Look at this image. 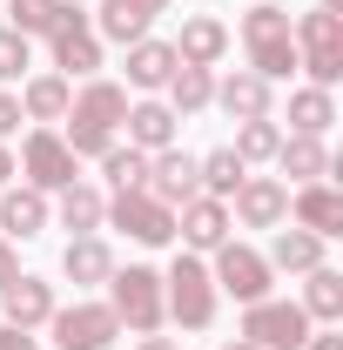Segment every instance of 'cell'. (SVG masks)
Here are the masks:
<instances>
[{"label":"cell","instance_id":"6da1fadb","mask_svg":"<svg viewBox=\"0 0 343 350\" xmlns=\"http://www.w3.org/2000/svg\"><path fill=\"white\" fill-rule=\"evenodd\" d=\"M122 115H128V88L108 81V75H94V81L74 88V101H68V148H74V162H101L115 142H122Z\"/></svg>","mask_w":343,"mask_h":350},{"label":"cell","instance_id":"7a4b0ae2","mask_svg":"<svg viewBox=\"0 0 343 350\" xmlns=\"http://www.w3.org/2000/svg\"><path fill=\"white\" fill-rule=\"evenodd\" d=\"M236 41H243V54H249V75H262L269 88L297 75V34H290V7H276V0H256V7L243 14Z\"/></svg>","mask_w":343,"mask_h":350},{"label":"cell","instance_id":"3957f363","mask_svg":"<svg viewBox=\"0 0 343 350\" xmlns=\"http://www.w3.org/2000/svg\"><path fill=\"white\" fill-rule=\"evenodd\" d=\"M162 304H169V323H175V330H209V323H215V304H222V297H215L209 262L182 250V256L162 269Z\"/></svg>","mask_w":343,"mask_h":350},{"label":"cell","instance_id":"277c9868","mask_svg":"<svg viewBox=\"0 0 343 350\" xmlns=\"http://www.w3.org/2000/svg\"><path fill=\"white\" fill-rule=\"evenodd\" d=\"M108 310H115V323H122V330L155 337V330L169 323V304H162V269H148V262L115 269V276H108Z\"/></svg>","mask_w":343,"mask_h":350},{"label":"cell","instance_id":"5b68a950","mask_svg":"<svg viewBox=\"0 0 343 350\" xmlns=\"http://www.w3.org/2000/svg\"><path fill=\"white\" fill-rule=\"evenodd\" d=\"M47 47H54V75H68V81H94V75H101V34H94V21H87L81 0H61V7H54Z\"/></svg>","mask_w":343,"mask_h":350},{"label":"cell","instance_id":"8992f818","mask_svg":"<svg viewBox=\"0 0 343 350\" xmlns=\"http://www.w3.org/2000/svg\"><path fill=\"white\" fill-rule=\"evenodd\" d=\"M290 34H297V68L310 75V88H337L343 81V14H330V7L297 14Z\"/></svg>","mask_w":343,"mask_h":350},{"label":"cell","instance_id":"52a82bcc","mask_svg":"<svg viewBox=\"0 0 343 350\" xmlns=\"http://www.w3.org/2000/svg\"><path fill=\"white\" fill-rule=\"evenodd\" d=\"M101 229H122V236L141 243V250H169V243H175V209H169V202H155L148 189H115Z\"/></svg>","mask_w":343,"mask_h":350},{"label":"cell","instance_id":"ba28073f","mask_svg":"<svg viewBox=\"0 0 343 350\" xmlns=\"http://www.w3.org/2000/svg\"><path fill=\"white\" fill-rule=\"evenodd\" d=\"M209 276H215V297H236V304H262L269 297V256L262 250H249V243H222V250H209Z\"/></svg>","mask_w":343,"mask_h":350},{"label":"cell","instance_id":"9c48e42d","mask_svg":"<svg viewBox=\"0 0 343 350\" xmlns=\"http://www.w3.org/2000/svg\"><path fill=\"white\" fill-rule=\"evenodd\" d=\"M14 169L27 175V189H41V196H61L68 182H81V162H74V148L61 142V129H27Z\"/></svg>","mask_w":343,"mask_h":350},{"label":"cell","instance_id":"30bf717a","mask_svg":"<svg viewBox=\"0 0 343 350\" xmlns=\"http://www.w3.org/2000/svg\"><path fill=\"white\" fill-rule=\"evenodd\" d=\"M316 323L303 317V304H290V297H262V304H243V337L256 350H303V337H310Z\"/></svg>","mask_w":343,"mask_h":350},{"label":"cell","instance_id":"8fae6325","mask_svg":"<svg viewBox=\"0 0 343 350\" xmlns=\"http://www.w3.org/2000/svg\"><path fill=\"white\" fill-rule=\"evenodd\" d=\"M47 337H54V350H108L122 337V323H115L108 304H54Z\"/></svg>","mask_w":343,"mask_h":350},{"label":"cell","instance_id":"7c38bea8","mask_svg":"<svg viewBox=\"0 0 343 350\" xmlns=\"http://www.w3.org/2000/svg\"><path fill=\"white\" fill-rule=\"evenodd\" d=\"M229 222H243V229H283L290 222V182L283 175H243V189L229 196Z\"/></svg>","mask_w":343,"mask_h":350},{"label":"cell","instance_id":"4fadbf2b","mask_svg":"<svg viewBox=\"0 0 343 350\" xmlns=\"http://www.w3.org/2000/svg\"><path fill=\"white\" fill-rule=\"evenodd\" d=\"M229 202H215V196H195V202H182L175 209V243L189 250V256H209V250H222L229 243Z\"/></svg>","mask_w":343,"mask_h":350},{"label":"cell","instance_id":"5bb4252c","mask_svg":"<svg viewBox=\"0 0 343 350\" xmlns=\"http://www.w3.org/2000/svg\"><path fill=\"white\" fill-rule=\"evenodd\" d=\"M155 202H169V209H182V202H195L202 196V169H195V155L189 148H162V155H148V182H141Z\"/></svg>","mask_w":343,"mask_h":350},{"label":"cell","instance_id":"9a60e30c","mask_svg":"<svg viewBox=\"0 0 343 350\" xmlns=\"http://www.w3.org/2000/svg\"><path fill=\"white\" fill-rule=\"evenodd\" d=\"M122 135H128V148H141V155H162V148H175V135H182V115H175L169 101L141 94V101H128V115H122Z\"/></svg>","mask_w":343,"mask_h":350},{"label":"cell","instance_id":"2e32d148","mask_svg":"<svg viewBox=\"0 0 343 350\" xmlns=\"http://www.w3.org/2000/svg\"><path fill=\"white\" fill-rule=\"evenodd\" d=\"M47 317H54V283L20 269V276L0 290V323H14V330H27V337H34V330H47Z\"/></svg>","mask_w":343,"mask_h":350},{"label":"cell","instance_id":"e0dca14e","mask_svg":"<svg viewBox=\"0 0 343 350\" xmlns=\"http://www.w3.org/2000/svg\"><path fill=\"white\" fill-rule=\"evenodd\" d=\"M290 222L310 229V236H343V189L337 182H297V196H290Z\"/></svg>","mask_w":343,"mask_h":350},{"label":"cell","instance_id":"ac0fdd59","mask_svg":"<svg viewBox=\"0 0 343 350\" xmlns=\"http://www.w3.org/2000/svg\"><path fill=\"white\" fill-rule=\"evenodd\" d=\"M269 101H276V88L262 81V75H249V68H236V75L215 81V101H209V108H222L229 122H256V115H269Z\"/></svg>","mask_w":343,"mask_h":350},{"label":"cell","instance_id":"d6986e66","mask_svg":"<svg viewBox=\"0 0 343 350\" xmlns=\"http://www.w3.org/2000/svg\"><path fill=\"white\" fill-rule=\"evenodd\" d=\"M169 47H175V61H182V68H215V61L229 54V27H222L215 14H189V21H182V34H175Z\"/></svg>","mask_w":343,"mask_h":350},{"label":"cell","instance_id":"ffe728a7","mask_svg":"<svg viewBox=\"0 0 343 350\" xmlns=\"http://www.w3.org/2000/svg\"><path fill=\"white\" fill-rule=\"evenodd\" d=\"M47 222H54V209L41 189H0V236L7 243H34Z\"/></svg>","mask_w":343,"mask_h":350},{"label":"cell","instance_id":"44dd1931","mask_svg":"<svg viewBox=\"0 0 343 350\" xmlns=\"http://www.w3.org/2000/svg\"><path fill=\"white\" fill-rule=\"evenodd\" d=\"M68 101H74V81H68V75H27V81H20V115H27L34 129L68 122Z\"/></svg>","mask_w":343,"mask_h":350},{"label":"cell","instance_id":"7402d4cb","mask_svg":"<svg viewBox=\"0 0 343 350\" xmlns=\"http://www.w3.org/2000/svg\"><path fill=\"white\" fill-rule=\"evenodd\" d=\"M175 68H182V61H175V47L155 41V34H141V41L128 47V81H122V88H135V94H162Z\"/></svg>","mask_w":343,"mask_h":350},{"label":"cell","instance_id":"603a6c76","mask_svg":"<svg viewBox=\"0 0 343 350\" xmlns=\"http://www.w3.org/2000/svg\"><path fill=\"white\" fill-rule=\"evenodd\" d=\"M276 169L290 175V182H330L337 162H330V142H323V135H283Z\"/></svg>","mask_w":343,"mask_h":350},{"label":"cell","instance_id":"cb8c5ba5","mask_svg":"<svg viewBox=\"0 0 343 350\" xmlns=\"http://www.w3.org/2000/svg\"><path fill=\"white\" fill-rule=\"evenodd\" d=\"M108 216V189H94V182H68L61 196H54V222L68 229V236H94Z\"/></svg>","mask_w":343,"mask_h":350},{"label":"cell","instance_id":"d4e9b609","mask_svg":"<svg viewBox=\"0 0 343 350\" xmlns=\"http://www.w3.org/2000/svg\"><path fill=\"white\" fill-rule=\"evenodd\" d=\"M323 256V236H310V229H297V222H283L276 236H269V269H283V276H310Z\"/></svg>","mask_w":343,"mask_h":350},{"label":"cell","instance_id":"484cf974","mask_svg":"<svg viewBox=\"0 0 343 350\" xmlns=\"http://www.w3.org/2000/svg\"><path fill=\"white\" fill-rule=\"evenodd\" d=\"M61 276L87 290V283H108L115 276V250L101 243V236H68V250H61Z\"/></svg>","mask_w":343,"mask_h":350},{"label":"cell","instance_id":"4316f807","mask_svg":"<svg viewBox=\"0 0 343 350\" xmlns=\"http://www.w3.org/2000/svg\"><path fill=\"white\" fill-rule=\"evenodd\" d=\"M303 317L310 323H343V269H330V262H316L310 276H303Z\"/></svg>","mask_w":343,"mask_h":350},{"label":"cell","instance_id":"83f0119b","mask_svg":"<svg viewBox=\"0 0 343 350\" xmlns=\"http://www.w3.org/2000/svg\"><path fill=\"white\" fill-rule=\"evenodd\" d=\"M337 129V88H290V135H330Z\"/></svg>","mask_w":343,"mask_h":350},{"label":"cell","instance_id":"f1b7e54d","mask_svg":"<svg viewBox=\"0 0 343 350\" xmlns=\"http://www.w3.org/2000/svg\"><path fill=\"white\" fill-rule=\"evenodd\" d=\"M229 148L243 155V169H256V162H276V148H283V122H276V115L236 122V142H229Z\"/></svg>","mask_w":343,"mask_h":350},{"label":"cell","instance_id":"f546056e","mask_svg":"<svg viewBox=\"0 0 343 350\" xmlns=\"http://www.w3.org/2000/svg\"><path fill=\"white\" fill-rule=\"evenodd\" d=\"M162 94H169L175 115H202V108L215 101V68H175Z\"/></svg>","mask_w":343,"mask_h":350},{"label":"cell","instance_id":"4dcf8cb0","mask_svg":"<svg viewBox=\"0 0 343 350\" xmlns=\"http://www.w3.org/2000/svg\"><path fill=\"white\" fill-rule=\"evenodd\" d=\"M195 169H202V196H215V202H229L236 189H243V155L236 148H209V155H195Z\"/></svg>","mask_w":343,"mask_h":350},{"label":"cell","instance_id":"1f68e13d","mask_svg":"<svg viewBox=\"0 0 343 350\" xmlns=\"http://www.w3.org/2000/svg\"><path fill=\"white\" fill-rule=\"evenodd\" d=\"M101 182H108V196H115V189H141V182H148V155L128 148V142H115V148L101 155Z\"/></svg>","mask_w":343,"mask_h":350},{"label":"cell","instance_id":"d6a6232c","mask_svg":"<svg viewBox=\"0 0 343 350\" xmlns=\"http://www.w3.org/2000/svg\"><path fill=\"white\" fill-rule=\"evenodd\" d=\"M27 68H34V41L14 34V27H0V88L27 81Z\"/></svg>","mask_w":343,"mask_h":350},{"label":"cell","instance_id":"836d02e7","mask_svg":"<svg viewBox=\"0 0 343 350\" xmlns=\"http://www.w3.org/2000/svg\"><path fill=\"white\" fill-rule=\"evenodd\" d=\"M54 7H61V0H7V27L34 41V34H47V21H54Z\"/></svg>","mask_w":343,"mask_h":350},{"label":"cell","instance_id":"e575fe53","mask_svg":"<svg viewBox=\"0 0 343 350\" xmlns=\"http://www.w3.org/2000/svg\"><path fill=\"white\" fill-rule=\"evenodd\" d=\"M20 122H27V115H20V94H14V88H0V142H7V135H20Z\"/></svg>","mask_w":343,"mask_h":350},{"label":"cell","instance_id":"d590c367","mask_svg":"<svg viewBox=\"0 0 343 350\" xmlns=\"http://www.w3.org/2000/svg\"><path fill=\"white\" fill-rule=\"evenodd\" d=\"M303 350H343V330L337 323H316V330L303 337Z\"/></svg>","mask_w":343,"mask_h":350},{"label":"cell","instance_id":"8d00e7d4","mask_svg":"<svg viewBox=\"0 0 343 350\" xmlns=\"http://www.w3.org/2000/svg\"><path fill=\"white\" fill-rule=\"evenodd\" d=\"M14 276H20V250H14V243H7V236H0V290H7V283H14Z\"/></svg>","mask_w":343,"mask_h":350},{"label":"cell","instance_id":"74e56055","mask_svg":"<svg viewBox=\"0 0 343 350\" xmlns=\"http://www.w3.org/2000/svg\"><path fill=\"white\" fill-rule=\"evenodd\" d=\"M0 350H34V337H27V330H14V323H0Z\"/></svg>","mask_w":343,"mask_h":350},{"label":"cell","instance_id":"f35d334b","mask_svg":"<svg viewBox=\"0 0 343 350\" xmlns=\"http://www.w3.org/2000/svg\"><path fill=\"white\" fill-rule=\"evenodd\" d=\"M135 350H182V337H162V330H155V337H141Z\"/></svg>","mask_w":343,"mask_h":350},{"label":"cell","instance_id":"ab89813d","mask_svg":"<svg viewBox=\"0 0 343 350\" xmlns=\"http://www.w3.org/2000/svg\"><path fill=\"white\" fill-rule=\"evenodd\" d=\"M14 175H20V169H14V155H7V142H0V189H7Z\"/></svg>","mask_w":343,"mask_h":350},{"label":"cell","instance_id":"60d3db41","mask_svg":"<svg viewBox=\"0 0 343 350\" xmlns=\"http://www.w3.org/2000/svg\"><path fill=\"white\" fill-rule=\"evenodd\" d=\"M128 7H141L148 21H155V14H169V0H128Z\"/></svg>","mask_w":343,"mask_h":350},{"label":"cell","instance_id":"b9f144b4","mask_svg":"<svg viewBox=\"0 0 343 350\" xmlns=\"http://www.w3.org/2000/svg\"><path fill=\"white\" fill-rule=\"evenodd\" d=\"M222 350H256V344H249V337H236V344H222Z\"/></svg>","mask_w":343,"mask_h":350},{"label":"cell","instance_id":"7bdbcfd3","mask_svg":"<svg viewBox=\"0 0 343 350\" xmlns=\"http://www.w3.org/2000/svg\"><path fill=\"white\" fill-rule=\"evenodd\" d=\"M323 7H330V14H343V0H323Z\"/></svg>","mask_w":343,"mask_h":350},{"label":"cell","instance_id":"ee69618b","mask_svg":"<svg viewBox=\"0 0 343 350\" xmlns=\"http://www.w3.org/2000/svg\"><path fill=\"white\" fill-rule=\"evenodd\" d=\"M81 7H87V0H81Z\"/></svg>","mask_w":343,"mask_h":350}]
</instances>
